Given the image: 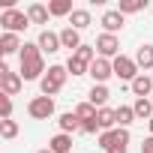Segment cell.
Returning a JSON list of instances; mask_svg holds the SVG:
<instances>
[{
    "label": "cell",
    "mask_w": 153,
    "mask_h": 153,
    "mask_svg": "<svg viewBox=\"0 0 153 153\" xmlns=\"http://www.w3.org/2000/svg\"><path fill=\"white\" fill-rule=\"evenodd\" d=\"M18 60H21V78H24V81H42V78H45L48 69H45L42 48H39L36 42H24Z\"/></svg>",
    "instance_id": "1"
},
{
    "label": "cell",
    "mask_w": 153,
    "mask_h": 153,
    "mask_svg": "<svg viewBox=\"0 0 153 153\" xmlns=\"http://www.w3.org/2000/svg\"><path fill=\"white\" fill-rule=\"evenodd\" d=\"M66 78H69V72H66V66H48V72H45V78L39 81V90H42V96H57L60 90H63V84H66Z\"/></svg>",
    "instance_id": "2"
},
{
    "label": "cell",
    "mask_w": 153,
    "mask_h": 153,
    "mask_svg": "<svg viewBox=\"0 0 153 153\" xmlns=\"http://www.w3.org/2000/svg\"><path fill=\"white\" fill-rule=\"evenodd\" d=\"M24 87V78H21V72H12L6 63L0 66V93L3 96H18Z\"/></svg>",
    "instance_id": "3"
},
{
    "label": "cell",
    "mask_w": 153,
    "mask_h": 153,
    "mask_svg": "<svg viewBox=\"0 0 153 153\" xmlns=\"http://www.w3.org/2000/svg\"><path fill=\"white\" fill-rule=\"evenodd\" d=\"M0 27H3V33H21V30L30 27V18L21 9H6L0 15Z\"/></svg>",
    "instance_id": "4"
},
{
    "label": "cell",
    "mask_w": 153,
    "mask_h": 153,
    "mask_svg": "<svg viewBox=\"0 0 153 153\" xmlns=\"http://www.w3.org/2000/svg\"><path fill=\"white\" fill-rule=\"evenodd\" d=\"M27 114L33 117V120H48V117H54V99L51 96H33L30 102H27Z\"/></svg>",
    "instance_id": "5"
},
{
    "label": "cell",
    "mask_w": 153,
    "mask_h": 153,
    "mask_svg": "<svg viewBox=\"0 0 153 153\" xmlns=\"http://www.w3.org/2000/svg\"><path fill=\"white\" fill-rule=\"evenodd\" d=\"M111 63H114V75H117L120 81H129V84H132V81L138 78V75H141V72H138V63H135V57H126V54H120V57H114Z\"/></svg>",
    "instance_id": "6"
},
{
    "label": "cell",
    "mask_w": 153,
    "mask_h": 153,
    "mask_svg": "<svg viewBox=\"0 0 153 153\" xmlns=\"http://www.w3.org/2000/svg\"><path fill=\"white\" fill-rule=\"evenodd\" d=\"M96 54H99V57H105V60L120 57V39H117L114 33H102V36L96 39Z\"/></svg>",
    "instance_id": "7"
},
{
    "label": "cell",
    "mask_w": 153,
    "mask_h": 153,
    "mask_svg": "<svg viewBox=\"0 0 153 153\" xmlns=\"http://www.w3.org/2000/svg\"><path fill=\"white\" fill-rule=\"evenodd\" d=\"M90 78H93V84H105L111 75H114V63L111 60H105V57H96L93 63H90Z\"/></svg>",
    "instance_id": "8"
},
{
    "label": "cell",
    "mask_w": 153,
    "mask_h": 153,
    "mask_svg": "<svg viewBox=\"0 0 153 153\" xmlns=\"http://www.w3.org/2000/svg\"><path fill=\"white\" fill-rule=\"evenodd\" d=\"M99 24H102L105 33H114V36H117V30H123V24H126V15H123L120 9H105Z\"/></svg>",
    "instance_id": "9"
},
{
    "label": "cell",
    "mask_w": 153,
    "mask_h": 153,
    "mask_svg": "<svg viewBox=\"0 0 153 153\" xmlns=\"http://www.w3.org/2000/svg\"><path fill=\"white\" fill-rule=\"evenodd\" d=\"M132 87V93H135V99H150L153 96V75H147V72H141L138 78L129 84Z\"/></svg>",
    "instance_id": "10"
},
{
    "label": "cell",
    "mask_w": 153,
    "mask_h": 153,
    "mask_svg": "<svg viewBox=\"0 0 153 153\" xmlns=\"http://www.w3.org/2000/svg\"><path fill=\"white\" fill-rule=\"evenodd\" d=\"M36 45L42 48V54H57L63 45H60V33H54V30H42L39 33V39H36Z\"/></svg>",
    "instance_id": "11"
},
{
    "label": "cell",
    "mask_w": 153,
    "mask_h": 153,
    "mask_svg": "<svg viewBox=\"0 0 153 153\" xmlns=\"http://www.w3.org/2000/svg\"><path fill=\"white\" fill-rule=\"evenodd\" d=\"M117 141H129V129H120V126H117V129L99 132V147H102L105 153H108V150H111V147H114Z\"/></svg>",
    "instance_id": "12"
},
{
    "label": "cell",
    "mask_w": 153,
    "mask_h": 153,
    "mask_svg": "<svg viewBox=\"0 0 153 153\" xmlns=\"http://www.w3.org/2000/svg\"><path fill=\"white\" fill-rule=\"evenodd\" d=\"M60 45H63V48H69V51L75 54V51H78V48H81L84 42H81V33H78V30L66 24V27L60 30Z\"/></svg>",
    "instance_id": "13"
},
{
    "label": "cell",
    "mask_w": 153,
    "mask_h": 153,
    "mask_svg": "<svg viewBox=\"0 0 153 153\" xmlns=\"http://www.w3.org/2000/svg\"><path fill=\"white\" fill-rule=\"evenodd\" d=\"M24 42L18 39V33H0V54H21Z\"/></svg>",
    "instance_id": "14"
},
{
    "label": "cell",
    "mask_w": 153,
    "mask_h": 153,
    "mask_svg": "<svg viewBox=\"0 0 153 153\" xmlns=\"http://www.w3.org/2000/svg\"><path fill=\"white\" fill-rule=\"evenodd\" d=\"M57 126H60V132H66V135H72V132H81V120H78V114H75V111H66V114H60V117H57Z\"/></svg>",
    "instance_id": "15"
},
{
    "label": "cell",
    "mask_w": 153,
    "mask_h": 153,
    "mask_svg": "<svg viewBox=\"0 0 153 153\" xmlns=\"http://www.w3.org/2000/svg\"><path fill=\"white\" fill-rule=\"evenodd\" d=\"M27 18H30V24H48V18H51V12H48V6H42V3H30L27 9Z\"/></svg>",
    "instance_id": "16"
},
{
    "label": "cell",
    "mask_w": 153,
    "mask_h": 153,
    "mask_svg": "<svg viewBox=\"0 0 153 153\" xmlns=\"http://www.w3.org/2000/svg\"><path fill=\"white\" fill-rule=\"evenodd\" d=\"M108 96H111V90H108L105 84H93V87H90V93H87V102H90V105H96V108H105Z\"/></svg>",
    "instance_id": "17"
},
{
    "label": "cell",
    "mask_w": 153,
    "mask_h": 153,
    "mask_svg": "<svg viewBox=\"0 0 153 153\" xmlns=\"http://www.w3.org/2000/svg\"><path fill=\"white\" fill-rule=\"evenodd\" d=\"M48 150H51V153H72V135L57 132V135L48 141Z\"/></svg>",
    "instance_id": "18"
},
{
    "label": "cell",
    "mask_w": 153,
    "mask_h": 153,
    "mask_svg": "<svg viewBox=\"0 0 153 153\" xmlns=\"http://www.w3.org/2000/svg\"><path fill=\"white\" fill-rule=\"evenodd\" d=\"M135 63H138V69H153V45L150 42H144V45H138V51H135Z\"/></svg>",
    "instance_id": "19"
},
{
    "label": "cell",
    "mask_w": 153,
    "mask_h": 153,
    "mask_svg": "<svg viewBox=\"0 0 153 153\" xmlns=\"http://www.w3.org/2000/svg\"><path fill=\"white\" fill-rule=\"evenodd\" d=\"M90 24H93V18H90V9H75V12L69 15V27H75L78 33H81V30H87Z\"/></svg>",
    "instance_id": "20"
},
{
    "label": "cell",
    "mask_w": 153,
    "mask_h": 153,
    "mask_svg": "<svg viewBox=\"0 0 153 153\" xmlns=\"http://www.w3.org/2000/svg\"><path fill=\"white\" fill-rule=\"evenodd\" d=\"M114 117H117V126H120V129H129V123L138 120L135 111H132V105H120V108H114Z\"/></svg>",
    "instance_id": "21"
},
{
    "label": "cell",
    "mask_w": 153,
    "mask_h": 153,
    "mask_svg": "<svg viewBox=\"0 0 153 153\" xmlns=\"http://www.w3.org/2000/svg\"><path fill=\"white\" fill-rule=\"evenodd\" d=\"M96 120H99V129H102V132L117 129V117H114L111 108H99V111H96Z\"/></svg>",
    "instance_id": "22"
},
{
    "label": "cell",
    "mask_w": 153,
    "mask_h": 153,
    "mask_svg": "<svg viewBox=\"0 0 153 153\" xmlns=\"http://www.w3.org/2000/svg\"><path fill=\"white\" fill-rule=\"evenodd\" d=\"M48 12H51L54 18H63V15H72L75 9H72V0H51V3H48Z\"/></svg>",
    "instance_id": "23"
},
{
    "label": "cell",
    "mask_w": 153,
    "mask_h": 153,
    "mask_svg": "<svg viewBox=\"0 0 153 153\" xmlns=\"http://www.w3.org/2000/svg\"><path fill=\"white\" fill-rule=\"evenodd\" d=\"M66 72H72V75H87V72H90V63L81 60V57H75V54H69V60H66Z\"/></svg>",
    "instance_id": "24"
},
{
    "label": "cell",
    "mask_w": 153,
    "mask_h": 153,
    "mask_svg": "<svg viewBox=\"0 0 153 153\" xmlns=\"http://www.w3.org/2000/svg\"><path fill=\"white\" fill-rule=\"evenodd\" d=\"M132 111H135L138 120H150V117H153V102H150V99H135Z\"/></svg>",
    "instance_id": "25"
},
{
    "label": "cell",
    "mask_w": 153,
    "mask_h": 153,
    "mask_svg": "<svg viewBox=\"0 0 153 153\" xmlns=\"http://www.w3.org/2000/svg\"><path fill=\"white\" fill-rule=\"evenodd\" d=\"M123 15H135L141 9H147V0H120V6H117Z\"/></svg>",
    "instance_id": "26"
},
{
    "label": "cell",
    "mask_w": 153,
    "mask_h": 153,
    "mask_svg": "<svg viewBox=\"0 0 153 153\" xmlns=\"http://www.w3.org/2000/svg\"><path fill=\"white\" fill-rule=\"evenodd\" d=\"M96 105H90V102H78V105H75V114H78V120H93L96 117Z\"/></svg>",
    "instance_id": "27"
},
{
    "label": "cell",
    "mask_w": 153,
    "mask_h": 153,
    "mask_svg": "<svg viewBox=\"0 0 153 153\" xmlns=\"http://www.w3.org/2000/svg\"><path fill=\"white\" fill-rule=\"evenodd\" d=\"M0 135H3L6 141H12L18 135V123L15 120H0Z\"/></svg>",
    "instance_id": "28"
},
{
    "label": "cell",
    "mask_w": 153,
    "mask_h": 153,
    "mask_svg": "<svg viewBox=\"0 0 153 153\" xmlns=\"http://www.w3.org/2000/svg\"><path fill=\"white\" fill-rule=\"evenodd\" d=\"M0 114H3V120H12V96L0 93Z\"/></svg>",
    "instance_id": "29"
},
{
    "label": "cell",
    "mask_w": 153,
    "mask_h": 153,
    "mask_svg": "<svg viewBox=\"0 0 153 153\" xmlns=\"http://www.w3.org/2000/svg\"><path fill=\"white\" fill-rule=\"evenodd\" d=\"M81 132H84V135H93V132H102V129H99V120H96V117H93V120H81Z\"/></svg>",
    "instance_id": "30"
},
{
    "label": "cell",
    "mask_w": 153,
    "mask_h": 153,
    "mask_svg": "<svg viewBox=\"0 0 153 153\" xmlns=\"http://www.w3.org/2000/svg\"><path fill=\"white\" fill-rule=\"evenodd\" d=\"M126 144H129V141H117V144H114L108 153H129V147H126Z\"/></svg>",
    "instance_id": "31"
},
{
    "label": "cell",
    "mask_w": 153,
    "mask_h": 153,
    "mask_svg": "<svg viewBox=\"0 0 153 153\" xmlns=\"http://www.w3.org/2000/svg\"><path fill=\"white\" fill-rule=\"evenodd\" d=\"M141 153H153V135H147L141 141Z\"/></svg>",
    "instance_id": "32"
},
{
    "label": "cell",
    "mask_w": 153,
    "mask_h": 153,
    "mask_svg": "<svg viewBox=\"0 0 153 153\" xmlns=\"http://www.w3.org/2000/svg\"><path fill=\"white\" fill-rule=\"evenodd\" d=\"M147 129H150V135H153V117H150V120H147Z\"/></svg>",
    "instance_id": "33"
},
{
    "label": "cell",
    "mask_w": 153,
    "mask_h": 153,
    "mask_svg": "<svg viewBox=\"0 0 153 153\" xmlns=\"http://www.w3.org/2000/svg\"><path fill=\"white\" fill-rule=\"evenodd\" d=\"M36 153H51V150H48V147H42V150H36Z\"/></svg>",
    "instance_id": "34"
},
{
    "label": "cell",
    "mask_w": 153,
    "mask_h": 153,
    "mask_svg": "<svg viewBox=\"0 0 153 153\" xmlns=\"http://www.w3.org/2000/svg\"><path fill=\"white\" fill-rule=\"evenodd\" d=\"M150 102H153V96H150Z\"/></svg>",
    "instance_id": "35"
},
{
    "label": "cell",
    "mask_w": 153,
    "mask_h": 153,
    "mask_svg": "<svg viewBox=\"0 0 153 153\" xmlns=\"http://www.w3.org/2000/svg\"><path fill=\"white\" fill-rule=\"evenodd\" d=\"M150 75H153V72H150Z\"/></svg>",
    "instance_id": "36"
}]
</instances>
